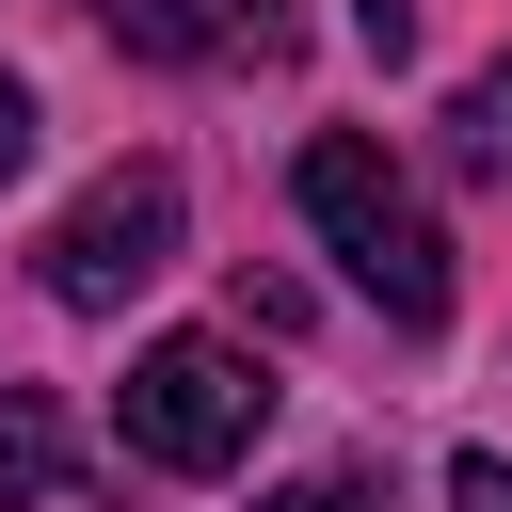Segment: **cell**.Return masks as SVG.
<instances>
[{
    "mask_svg": "<svg viewBox=\"0 0 512 512\" xmlns=\"http://www.w3.org/2000/svg\"><path fill=\"white\" fill-rule=\"evenodd\" d=\"M448 512H512V448H464L448 464Z\"/></svg>",
    "mask_w": 512,
    "mask_h": 512,
    "instance_id": "obj_8",
    "label": "cell"
},
{
    "mask_svg": "<svg viewBox=\"0 0 512 512\" xmlns=\"http://www.w3.org/2000/svg\"><path fill=\"white\" fill-rule=\"evenodd\" d=\"M256 512H384V496H368L352 464H320V480H288V496H256Z\"/></svg>",
    "mask_w": 512,
    "mask_h": 512,
    "instance_id": "obj_9",
    "label": "cell"
},
{
    "mask_svg": "<svg viewBox=\"0 0 512 512\" xmlns=\"http://www.w3.org/2000/svg\"><path fill=\"white\" fill-rule=\"evenodd\" d=\"M288 192H304L320 256H336V272H352V288H368V304H384L400 336H432V320H448V224H432V208L400 192V160H384L368 128H320Z\"/></svg>",
    "mask_w": 512,
    "mask_h": 512,
    "instance_id": "obj_1",
    "label": "cell"
},
{
    "mask_svg": "<svg viewBox=\"0 0 512 512\" xmlns=\"http://www.w3.org/2000/svg\"><path fill=\"white\" fill-rule=\"evenodd\" d=\"M48 496H64V416L16 384L0 400V512H48Z\"/></svg>",
    "mask_w": 512,
    "mask_h": 512,
    "instance_id": "obj_4",
    "label": "cell"
},
{
    "mask_svg": "<svg viewBox=\"0 0 512 512\" xmlns=\"http://www.w3.org/2000/svg\"><path fill=\"white\" fill-rule=\"evenodd\" d=\"M448 160H464V176H496V192H512V64H480V80H464V96H448Z\"/></svg>",
    "mask_w": 512,
    "mask_h": 512,
    "instance_id": "obj_5",
    "label": "cell"
},
{
    "mask_svg": "<svg viewBox=\"0 0 512 512\" xmlns=\"http://www.w3.org/2000/svg\"><path fill=\"white\" fill-rule=\"evenodd\" d=\"M112 416H128V448H144L160 480H224V464L256 448L272 384H256V352H240V336H144Z\"/></svg>",
    "mask_w": 512,
    "mask_h": 512,
    "instance_id": "obj_2",
    "label": "cell"
},
{
    "mask_svg": "<svg viewBox=\"0 0 512 512\" xmlns=\"http://www.w3.org/2000/svg\"><path fill=\"white\" fill-rule=\"evenodd\" d=\"M96 32L144 48V64H192V48H208V16H176V0H96Z\"/></svg>",
    "mask_w": 512,
    "mask_h": 512,
    "instance_id": "obj_6",
    "label": "cell"
},
{
    "mask_svg": "<svg viewBox=\"0 0 512 512\" xmlns=\"http://www.w3.org/2000/svg\"><path fill=\"white\" fill-rule=\"evenodd\" d=\"M208 48H224V64H288V0H224Z\"/></svg>",
    "mask_w": 512,
    "mask_h": 512,
    "instance_id": "obj_7",
    "label": "cell"
},
{
    "mask_svg": "<svg viewBox=\"0 0 512 512\" xmlns=\"http://www.w3.org/2000/svg\"><path fill=\"white\" fill-rule=\"evenodd\" d=\"M16 160H32V80L0 64V176H16Z\"/></svg>",
    "mask_w": 512,
    "mask_h": 512,
    "instance_id": "obj_10",
    "label": "cell"
},
{
    "mask_svg": "<svg viewBox=\"0 0 512 512\" xmlns=\"http://www.w3.org/2000/svg\"><path fill=\"white\" fill-rule=\"evenodd\" d=\"M176 224H192V208H176V160H112V176L48 224V304L112 320L128 288H160V272H176Z\"/></svg>",
    "mask_w": 512,
    "mask_h": 512,
    "instance_id": "obj_3",
    "label": "cell"
}]
</instances>
